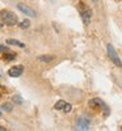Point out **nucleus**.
I'll return each mask as SVG.
<instances>
[{
  "label": "nucleus",
  "instance_id": "nucleus-1",
  "mask_svg": "<svg viewBox=\"0 0 122 131\" xmlns=\"http://www.w3.org/2000/svg\"><path fill=\"white\" fill-rule=\"evenodd\" d=\"M0 17H2V20L4 21V24H7L8 26L17 25V23H18L17 15H15L13 12H11V10H7V9L0 10Z\"/></svg>",
  "mask_w": 122,
  "mask_h": 131
},
{
  "label": "nucleus",
  "instance_id": "nucleus-2",
  "mask_svg": "<svg viewBox=\"0 0 122 131\" xmlns=\"http://www.w3.org/2000/svg\"><path fill=\"white\" fill-rule=\"evenodd\" d=\"M77 8H79V13H80V17L83 18V23L85 25H88L91 23V17H92V10L91 8L88 7L84 2H79V5H77Z\"/></svg>",
  "mask_w": 122,
  "mask_h": 131
},
{
  "label": "nucleus",
  "instance_id": "nucleus-3",
  "mask_svg": "<svg viewBox=\"0 0 122 131\" xmlns=\"http://www.w3.org/2000/svg\"><path fill=\"white\" fill-rule=\"evenodd\" d=\"M108 55H109V58L112 59V62L117 66V67H122V62H121V59H119V57H118V54L116 52V49L113 47V45H108Z\"/></svg>",
  "mask_w": 122,
  "mask_h": 131
},
{
  "label": "nucleus",
  "instance_id": "nucleus-4",
  "mask_svg": "<svg viewBox=\"0 0 122 131\" xmlns=\"http://www.w3.org/2000/svg\"><path fill=\"white\" fill-rule=\"evenodd\" d=\"M17 9L20 10V12H23L24 15L29 16V17H36V10L32 9L28 5H25V4H23V3H18L17 4Z\"/></svg>",
  "mask_w": 122,
  "mask_h": 131
},
{
  "label": "nucleus",
  "instance_id": "nucleus-5",
  "mask_svg": "<svg viewBox=\"0 0 122 131\" xmlns=\"http://www.w3.org/2000/svg\"><path fill=\"white\" fill-rule=\"evenodd\" d=\"M24 72V67L21 64L18 66H13V67H11L8 70V75L11 76V78H18V76H21Z\"/></svg>",
  "mask_w": 122,
  "mask_h": 131
},
{
  "label": "nucleus",
  "instance_id": "nucleus-6",
  "mask_svg": "<svg viewBox=\"0 0 122 131\" xmlns=\"http://www.w3.org/2000/svg\"><path fill=\"white\" fill-rule=\"evenodd\" d=\"M76 130H89V119L85 118V117H80L77 119V123H76Z\"/></svg>",
  "mask_w": 122,
  "mask_h": 131
},
{
  "label": "nucleus",
  "instance_id": "nucleus-7",
  "mask_svg": "<svg viewBox=\"0 0 122 131\" xmlns=\"http://www.w3.org/2000/svg\"><path fill=\"white\" fill-rule=\"evenodd\" d=\"M7 45H15V46H18V47H25L24 43L17 41V39H7Z\"/></svg>",
  "mask_w": 122,
  "mask_h": 131
},
{
  "label": "nucleus",
  "instance_id": "nucleus-8",
  "mask_svg": "<svg viewBox=\"0 0 122 131\" xmlns=\"http://www.w3.org/2000/svg\"><path fill=\"white\" fill-rule=\"evenodd\" d=\"M66 105H67V104H66L64 101H58L57 104H55L54 105V109H55V110H64V107H66Z\"/></svg>",
  "mask_w": 122,
  "mask_h": 131
},
{
  "label": "nucleus",
  "instance_id": "nucleus-9",
  "mask_svg": "<svg viewBox=\"0 0 122 131\" xmlns=\"http://www.w3.org/2000/svg\"><path fill=\"white\" fill-rule=\"evenodd\" d=\"M38 59H39L41 62H50V60L54 59V57H53V55H41Z\"/></svg>",
  "mask_w": 122,
  "mask_h": 131
},
{
  "label": "nucleus",
  "instance_id": "nucleus-10",
  "mask_svg": "<svg viewBox=\"0 0 122 131\" xmlns=\"http://www.w3.org/2000/svg\"><path fill=\"white\" fill-rule=\"evenodd\" d=\"M2 109H3V110H5V112H12V105H11V104H3L2 105Z\"/></svg>",
  "mask_w": 122,
  "mask_h": 131
},
{
  "label": "nucleus",
  "instance_id": "nucleus-11",
  "mask_svg": "<svg viewBox=\"0 0 122 131\" xmlns=\"http://www.w3.org/2000/svg\"><path fill=\"white\" fill-rule=\"evenodd\" d=\"M20 26H21V28H23V29H25V28H29V26H30V23H29V21H28V20H24V21H23V23H21V24H20Z\"/></svg>",
  "mask_w": 122,
  "mask_h": 131
},
{
  "label": "nucleus",
  "instance_id": "nucleus-12",
  "mask_svg": "<svg viewBox=\"0 0 122 131\" xmlns=\"http://www.w3.org/2000/svg\"><path fill=\"white\" fill-rule=\"evenodd\" d=\"M15 58H16V54H9V55L3 57V59H5V60H12V59H15Z\"/></svg>",
  "mask_w": 122,
  "mask_h": 131
},
{
  "label": "nucleus",
  "instance_id": "nucleus-13",
  "mask_svg": "<svg viewBox=\"0 0 122 131\" xmlns=\"http://www.w3.org/2000/svg\"><path fill=\"white\" fill-rule=\"evenodd\" d=\"M9 51V49L7 47V46H4V45H0V52H8Z\"/></svg>",
  "mask_w": 122,
  "mask_h": 131
},
{
  "label": "nucleus",
  "instance_id": "nucleus-14",
  "mask_svg": "<svg viewBox=\"0 0 122 131\" xmlns=\"http://www.w3.org/2000/svg\"><path fill=\"white\" fill-rule=\"evenodd\" d=\"M13 101H15L16 104H23V100L20 98V96H15V97H13Z\"/></svg>",
  "mask_w": 122,
  "mask_h": 131
},
{
  "label": "nucleus",
  "instance_id": "nucleus-15",
  "mask_svg": "<svg viewBox=\"0 0 122 131\" xmlns=\"http://www.w3.org/2000/svg\"><path fill=\"white\" fill-rule=\"evenodd\" d=\"M71 109H72V106H71L70 104H67V105H66V107H64V110H63V112H64V113H70V112H71Z\"/></svg>",
  "mask_w": 122,
  "mask_h": 131
},
{
  "label": "nucleus",
  "instance_id": "nucleus-16",
  "mask_svg": "<svg viewBox=\"0 0 122 131\" xmlns=\"http://www.w3.org/2000/svg\"><path fill=\"white\" fill-rule=\"evenodd\" d=\"M3 92H4V89L2 88V85H0V97H2V93H3Z\"/></svg>",
  "mask_w": 122,
  "mask_h": 131
},
{
  "label": "nucleus",
  "instance_id": "nucleus-17",
  "mask_svg": "<svg viewBox=\"0 0 122 131\" xmlns=\"http://www.w3.org/2000/svg\"><path fill=\"white\" fill-rule=\"evenodd\" d=\"M5 130H7L5 127H3V126H0V131H5Z\"/></svg>",
  "mask_w": 122,
  "mask_h": 131
},
{
  "label": "nucleus",
  "instance_id": "nucleus-18",
  "mask_svg": "<svg viewBox=\"0 0 122 131\" xmlns=\"http://www.w3.org/2000/svg\"><path fill=\"white\" fill-rule=\"evenodd\" d=\"M93 2H98V0H93Z\"/></svg>",
  "mask_w": 122,
  "mask_h": 131
},
{
  "label": "nucleus",
  "instance_id": "nucleus-19",
  "mask_svg": "<svg viewBox=\"0 0 122 131\" xmlns=\"http://www.w3.org/2000/svg\"><path fill=\"white\" fill-rule=\"evenodd\" d=\"M0 114H2V113H0Z\"/></svg>",
  "mask_w": 122,
  "mask_h": 131
}]
</instances>
